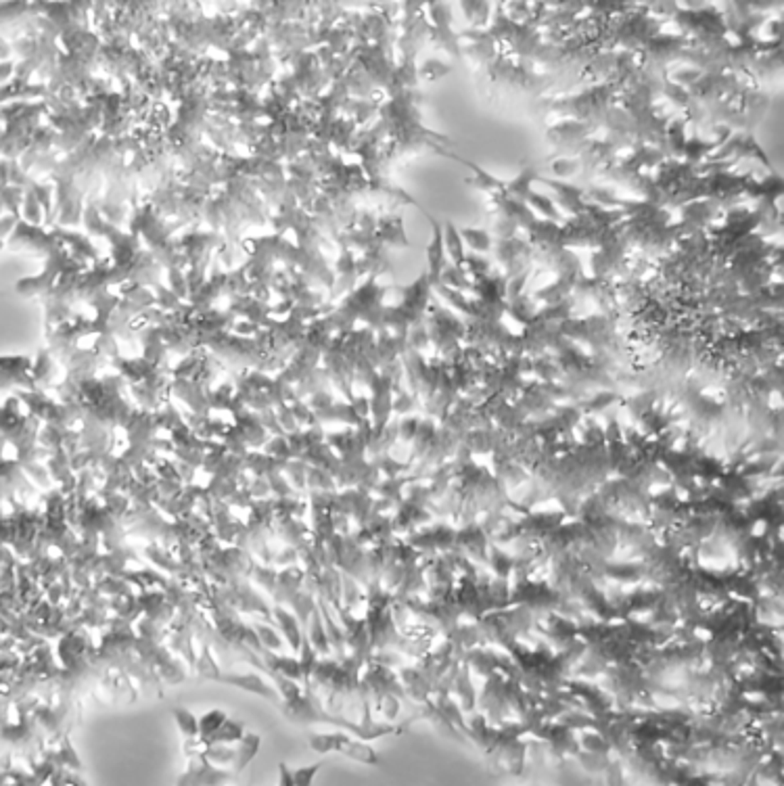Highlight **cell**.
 Listing matches in <instances>:
<instances>
[{"instance_id":"9c48e42d","label":"cell","mask_w":784,"mask_h":786,"mask_svg":"<svg viewBox=\"0 0 784 786\" xmlns=\"http://www.w3.org/2000/svg\"><path fill=\"white\" fill-rule=\"evenodd\" d=\"M203 757L216 768H226V770H233V763H235V747L231 745H209V747H203Z\"/></svg>"},{"instance_id":"7a4b0ae2","label":"cell","mask_w":784,"mask_h":786,"mask_svg":"<svg viewBox=\"0 0 784 786\" xmlns=\"http://www.w3.org/2000/svg\"><path fill=\"white\" fill-rule=\"evenodd\" d=\"M235 772L226 768H216L203 757V753L189 755V768L178 778L176 786H226L235 780Z\"/></svg>"},{"instance_id":"5bb4252c","label":"cell","mask_w":784,"mask_h":786,"mask_svg":"<svg viewBox=\"0 0 784 786\" xmlns=\"http://www.w3.org/2000/svg\"><path fill=\"white\" fill-rule=\"evenodd\" d=\"M278 786H293L291 770L287 768V763H280L278 765Z\"/></svg>"},{"instance_id":"3957f363","label":"cell","mask_w":784,"mask_h":786,"mask_svg":"<svg viewBox=\"0 0 784 786\" xmlns=\"http://www.w3.org/2000/svg\"><path fill=\"white\" fill-rule=\"evenodd\" d=\"M220 684H228V686H235L239 690H245V692H253L258 696H264L268 701H272L276 705H280V696L276 692L272 682H268L266 678H262L260 674L255 671H222V676L218 678Z\"/></svg>"},{"instance_id":"30bf717a","label":"cell","mask_w":784,"mask_h":786,"mask_svg":"<svg viewBox=\"0 0 784 786\" xmlns=\"http://www.w3.org/2000/svg\"><path fill=\"white\" fill-rule=\"evenodd\" d=\"M228 719V716L222 711V709H211V711H207L205 713L203 718H199V740L203 743V740H207L224 721Z\"/></svg>"},{"instance_id":"4fadbf2b","label":"cell","mask_w":784,"mask_h":786,"mask_svg":"<svg viewBox=\"0 0 784 786\" xmlns=\"http://www.w3.org/2000/svg\"><path fill=\"white\" fill-rule=\"evenodd\" d=\"M320 768H322V763H314V765H306V768L293 770V772H291L293 786H312L314 776L320 772Z\"/></svg>"},{"instance_id":"7c38bea8","label":"cell","mask_w":784,"mask_h":786,"mask_svg":"<svg viewBox=\"0 0 784 786\" xmlns=\"http://www.w3.org/2000/svg\"><path fill=\"white\" fill-rule=\"evenodd\" d=\"M276 571L274 569H270V567H253L251 569V578H253V581L258 583V585H262L266 592H272L274 590V583H276Z\"/></svg>"},{"instance_id":"5b68a950","label":"cell","mask_w":784,"mask_h":786,"mask_svg":"<svg viewBox=\"0 0 784 786\" xmlns=\"http://www.w3.org/2000/svg\"><path fill=\"white\" fill-rule=\"evenodd\" d=\"M260 747H262V738H260L258 734H253V732H245V736L240 738L239 743H237V747H235V763H233V772H235V774H240V772H243V770L253 761V757L258 755Z\"/></svg>"},{"instance_id":"8fae6325","label":"cell","mask_w":784,"mask_h":786,"mask_svg":"<svg viewBox=\"0 0 784 786\" xmlns=\"http://www.w3.org/2000/svg\"><path fill=\"white\" fill-rule=\"evenodd\" d=\"M253 632H255V636H258V640L262 642L264 649L272 650V652L280 650V644H282L280 642V634L274 627H270L268 623H255L253 625Z\"/></svg>"},{"instance_id":"277c9868","label":"cell","mask_w":784,"mask_h":786,"mask_svg":"<svg viewBox=\"0 0 784 786\" xmlns=\"http://www.w3.org/2000/svg\"><path fill=\"white\" fill-rule=\"evenodd\" d=\"M272 619L276 621L274 625L280 630V634H282V638L287 640V644L291 647V650H300V647H302V636H304V630L300 627V621H297V617L293 615L291 611H287L285 607H280V605H276V607H272Z\"/></svg>"},{"instance_id":"6da1fadb","label":"cell","mask_w":784,"mask_h":786,"mask_svg":"<svg viewBox=\"0 0 784 786\" xmlns=\"http://www.w3.org/2000/svg\"><path fill=\"white\" fill-rule=\"evenodd\" d=\"M307 745L309 749L320 755L324 753H341L345 757L354 759V761H360V763H369V765H378L381 759L376 751L366 745V743H360V740H354L349 738L347 734L343 732H333V734H309L307 738Z\"/></svg>"},{"instance_id":"52a82bcc","label":"cell","mask_w":784,"mask_h":786,"mask_svg":"<svg viewBox=\"0 0 784 786\" xmlns=\"http://www.w3.org/2000/svg\"><path fill=\"white\" fill-rule=\"evenodd\" d=\"M193 669H197V676H201V678H205V680H213V682H218V678L222 676V667H220V663L211 657V649H209L207 644L201 647V654L195 659Z\"/></svg>"},{"instance_id":"ba28073f","label":"cell","mask_w":784,"mask_h":786,"mask_svg":"<svg viewBox=\"0 0 784 786\" xmlns=\"http://www.w3.org/2000/svg\"><path fill=\"white\" fill-rule=\"evenodd\" d=\"M171 718L176 721L178 730L182 732V736L186 740H195L199 738V718H195L189 709L184 707H174L171 709Z\"/></svg>"},{"instance_id":"8992f818","label":"cell","mask_w":784,"mask_h":786,"mask_svg":"<svg viewBox=\"0 0 784 786\" xmlns=\"http://www.w3.org/2000/svg\"><path fill=\"white\" fill-rule=\"evenodd\" d=\"M243 736H245V723L228 718L207 740H203V747H209V745H235Z\"/></svg>"}]
</instances>
